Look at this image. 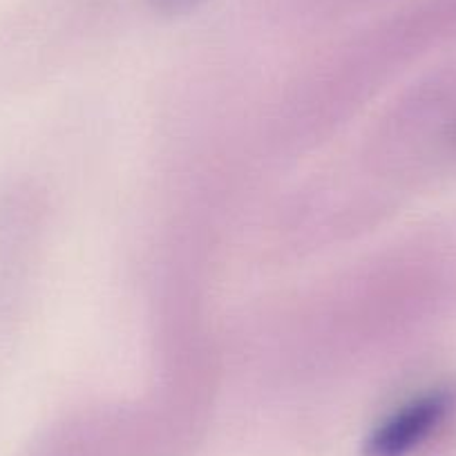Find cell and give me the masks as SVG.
Listing matches in <instances>:
<instances>
[{
    "instance_id": "obj_1",
    "label": "cell",
    "mask_w": 456,
    "mask_h": 456,
    "mask_svg": "<svg viewBox=\"0 0 456 456\" xmlns=\"http://www.w3.org/2000/svg\"><path fill=\"white\" fill-rule=\"evenodd\" d=\"M452 410V394L432 389L380 420L362 445V456H407L423 445Z\"/></svg>"
},
{
    "instance_id": "obj_2",
    "label": "cell",
    "mask_w": 456,
    "mask_h": 456,
    "mask_svg": "<svg viewBox=\"0 0 456 456\" xmlns=\"http://www.w3.org/2000/svg\"><path fill=\"white\" fill-rule=\"evenodd\" d=\"M151 3L155 5V10L164 12V14H183V12L195 10L204 0H151Z\"/></svg>"
}]
</instances>
